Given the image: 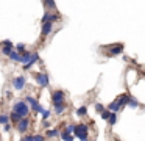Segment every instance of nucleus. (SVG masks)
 <instances>
[{
    "mask_svg": "<svg viewBox=\"0 0 145 141\" xmlns=\"http://www.w3.org/2000/svg\"><path fill=\"white\" fill-rule=\"evenodd\" d=\"M129 97H131V94L129 93H122L119 97L116 99V102L119 103V108H120V111H122L125 107H128V102H129Z\"/></svg>",
    "mask_w": 145,
    "mask_h": 141,
    "instance_id": "1a4fd4ad",
    "label": "nucleus"
},
{
    "mask_svg": "<svg viewBox=\"0 0 145 141\" xmlns=\"http://www.w3.org/2000/svg\"><path fill=\"white\" fill-rule=\"evenodd\" d=\"M109 116H111V111H109V110H103V111H101L100 113V118L101 119H103V121H108V119H109Z\"/></svg>",
    "mask_w": 145,
    "mask_h": 141,
    "instance_id": "bb28decb",
    "label": "nucleus"
},
{
    "mask_svg": "<svg viewBox=\"0 0 145 141\" xmlns=\"http://www.w3.org/2000/svg\"><path fill=\"white\" fill-rule=\"evenodd\" d=\"M50 100H52V107L56 105V103L66 102V91H63V89H55V91H52Z\"/></svg>",
    "mask_w": 145,
    "mask_h": 141,
    "instance_id": "423d86ee",
    "label": "nucleus"
},
{
    "mask_svg": "<svg viewBox=\"0 0 145 141\" xmlns=\"http://www.w3.org/2000/svg\"><path fill=\"white\" fill-rule=\"evenodd\" d=\"M58 21H61L59 13L58 11H47V9H45L44 16H42V19H41L42 24H45V22H52V24H55V22H58Z\"/></svg>",
    "mask_w": 145,
    "mask_h": 141,
    "instance_id": "0eeeda50",
    "label": "nucleus"
},
{
    "mask_svg": "<svg viewBox=\"0 0 145 141\" xmlns=\"http://www.w3.org/2000/svg\"><path fill=\"white\" fill-rule=\"evenodd\" d=\"M67 108H69V105H67V102L56 103V105H53V113H55L56 116H61V115H64V113L67 111Z\"/></svg>",
    "mask_w": 145,
    "mask_h": 141,
    "instance_id": "9b49d317",
    "label": "nucleus"
},
{
    "mask_svg": "<svg viewBox=\"0 0 145 141\" xmlns=\"http://www.w3.org/2000/svg\"><path fill=\"white\" fill-rule=\"evenodd\" d=\"M11 85H13V88L16 91H22L25 89L27 86V77L25 75H19V77H14L13 80H11Z\"/></svg>",
    "mask_w": 145,
    "mask_h": 141,
    "instance_id": "6e6552de",
    "label": "nucleus"
},
{
    "mask_svg": "<svg viewBox=\"0 0 145 141\" xmlns=\"http://www.w3.org/2000/svg\"><path fill=\"white\" fill-rule=\"evenodd\" d=\"M2 47H13V49H14V44H13V41L5 39V41H2Z\"/></svg>",
    "mask_w": 145,
    "mask_h": 141,
    "instance_id": "7c9ffc66",
    "label": "nucleus"
},
{
    "mask_svg": "<svg viewBox=\"0 0 145 141\" xmlns=\"http://www.w3.org/2000/svg\"><path fill=\"white\" fill-rule=\"evenodd\" d=\"M39 61V52H33V55H31V60H30L28 63H25V64H24V71H30V69H31V66L35 64V63H38Z\"/></svg>",
    "mask_w": 145,
    "mask_h": 141,
    "instance_id": "4468645a",
    "label": "nucleus"
},
{
    "mask_svg": "<svg viewBox=\"0 0 145 141\" xmlns=\"http://www.w3.org/2000/svg\"><path fill=\"white\" fill-rule=\"evenodd\" d=\"M24 100L28 103L30 110L36 113V110H38V105H39V100L36 99V97H33V96H25V99H24Z\"/></svg>",
    "mask_w": 145,
    "mask_h": 141,
    "instance_id": "ddd939ff",
    "label": "nucleus"
},
{
    "mask_svg": "<svg viewBox=\"0 0 145 141\" xmlns=\"http://www.w3.org/2000/svg\"><path fill=\"white\" fill-rule=\"evenodd\" d=\"M103 49H106V56H117V55H122L123 53V49H125V46H123L122 42H112L109 44V46H105Z\"/></svg>",
    "mask_w": 145,
    "mask_h": 141,
    "instance_id": "20e7f679",
    "label": "nucleus"
},
{
    "mask_svg": "<svg viewBox=\"0 0 145 141\" xmlns=\"http://www.w3.org/2000/svg\"><path fill=\"white\" fill-rule=\"evenodd\" d=\"M128 107L129 108H139V107H140V102H139L137 99H136V97H129V102H128Z\"/></svg>",
    "mask_w": 145,
    "mask_h": 141,
    "instance_id": "4be33fe9",
    "label": "nucleus"
},
{
    "mask_svg": "<svg viewBox=\"0 0 145 141\" xmlns=\"http://www.w3.org/2000/svg\"><path fill=\"white\" fill-rule=\"evenodd\" d=\"M33 78H35L36 83H38L41 88H48V86H50V77H48V74L45 71L33 72Z\"/></svg>",
    "mask_w": 145,
    "mask_h": 141,
    "instance_id": "7ed1b4c3",
    "label": "nucleus"
},
{
    "mask_svg": "<svg viewBox=\"0 0 145 141\" xmlns=\"http://www.w3.org/2000/svg\"><path fill=\"white\" fill-rule=\"evenodd\" d=\"M13 91H11V89H7V91H5V97H7V99L8 100H11V99H13Z\"/></svg>",
    "mask_w": 145,
    "mask_h": 141,
    "instance_id": "c9c22d12",
    "label": "nucleus"
},
{
    "mask_svg": "<svg viewBox=\"0 0 145 141\" xmlns=\"http://www.w3.org/2000/svg\"><path fill=\"white\" fill-rule=\"evenodd\" d=\"M117 119H119V113H111V116H109V119H108V124L112 127V125H116L117 124Z\"/></svg>",
    "mask_w": 145,
    "mask_h": 141,
    "instance_id": "412c9836",
    "label": "nucleus"
},
{
    "mask_svg": "<svg viewBox=\"0 0 145 141\" xmlns=\"http://www.w3.org/2000/svg\"><path fill=\"white\" fill-rule=\"evenodd\" d=\"M13 47H2V50H0V52H2V55H5V56H10V53L13 52Z\"/></svg>",
    "mask_w": 145,
    "mask_h": 141,
    "instance_id": "cd10ccee",
    "label": "nucleus"
},
{
    "mask_svg": "<svg viewBox=\"0 0 145 141\" xmlns=\"http://www.w3.org/2000/svg\"><path fill=\"white\" fill-rule=\"evenodd\" d=\"M94 108H95V111H97V113H101L103 110H106V107H105L103 103H100V102H95L94 103Z\"/></svg>",
    "mask_w": 145,
    "mask_h": 141,
    "instance_id": "a878e982",
    "label": "nucleus"
},
{
    "mask_svg": "<svg viewBox=\"0 0 145 141\" xmlns=\"http://www.w3.org/2000/svg\"><path fill=\"white\" fill-rule=\"evenodd\" d=\"M52 31H53V24H52V22H45V24H42V30H41L42 39H45L47 36H50Z\"/></svg>",
    "mask_w": 145,
    "mask_h": 141,
    "instance_id": "f8f14e48",
    "label": "nucleus"
},
{
    "mask_svg": "<svg viewBox=\"0 0 145 141\" xmlns=\"http://www.w3.org/2000/svg\"><path fill=\"white\" fill-rule=\"evenodd\" d=\"M108 110H109L111 113H120V108H119V103L116 102V100H112V102L109 103V105L106 107Z\"/></svg>",
    "mask_w": 145,
    "mask_h": 141,
    "instance_id": "6ab92c4d",
    "label": "nucleus"
},
{
    "mask_svg": "<svg viewBox=\"0 0 145 141\" xmlns=\"http://www.w3.org/2000/svg\"><path fill=\"white\" fill-rule=\"evenodd\" d=\"M75 115L78 116V118H86V116H88V105L78 107V108H76V111H75Z\"/></svg>",
    "mask_w": 145,
    "mask_h": 141,
    "instance_id": "dca6fc26",
    "label": "nucleus"
},
{
    "mask_svg": "<svg viewBox=\"0 0 145 141\" xmlns=\"http://www.w3.org/2000/svg\"><path fill=\"white\" fill-rule=\"evenodd\" d=\"M10 122V115H7V113H0V127L5 124H8Z\"/></svg>",
    "mask_w": 145,
    "mask_h": 141,
    "instance_id": "b1692460",
    "label": "nucleus"
},
{
    "mask_svg": "<svg viewBox=\"0 0 145 141\" xmlns=\"http://www.w3.org/2000/svg\"><path fill=\"white\" fill-rule=\"evenodd\" d=\"M73 128H75V124H67L66 127L63 128V130H66V132H69V133L73 135Z\"/></svg>",
    "mask_w": 145,
    "mask_h": 141,
    "instance_id": "2f4dec72",
    "label": "nucleus"
},
{
    "mask_svg": "<svg viewBox=\"0 0 145 141\" xmlns=\"http://www.w3.org/2000/svg\"><path fill=\"white\" fill-rule=\"evenodd\" d=\"M8 58L11 60V61H16V63H20V53L16 52V50H13V52L10 53V56Z\"/></svg>",
    "mask_w": 145,
    "mask_h": 141,
    "instance_id": "5701e85b",
    "label": "nucleus"
},
{
    "mask_svg": "<svg viewBox=\"0 0 145 141\" xmlns=\"http://www.w3.org/2000/svg\"><path fill=\"white\" fill-rule=\"evenodd\" d=\"M14 50H16V52H19V53H24L27 50V47H25V44L20 42V44H17V46L14 47Z\"/></svg>",
    "mask_w": 145,
    "mask_h": 141,
    "instance_id": "c756f323",
    "label": "nucleus"
},
{
    "mask_svg": "<svg viewBox=\"0 0 145 141\" xmlns=\"http://www.w3.org/2000/svg\"><path fill=\"white\" fill-rule=\"evenodd\" d=\"M91 141H97V140H91Z\"/></svg>",
    "mask_w": 145,
    "mask_h": 141,
    "instance_id": "4c0bfd02",
    "label": "nucleus"
},
{
    "mask_svg": "<svg viewBox=\"0 0 145 141\" xmlns=\"http://www.w3.org/2000/svg\"><path fill=\"white\" fill-rule=\"evenodd\" d=\"M30 127H31V119H30V118H22V119H20V121L16 124V130L19 132L20 135L28 133Z\"/></svg>",
    "mask_w": 145,
    "mask_h": 141,
    "instance_id": "39448f33",
    "label": "nucleus"
},
{
    "mask_svg": "<svg viewBox=\"0 0 145 141\" xmlns=\"http://www.w3.org/2000/svg\"><path fill=\"white\" fill-rule=\"evenodd\" d=\"M11 111L17 113L20 118H30V113H31V110H30L28 103H27L25 100L20 99V100H16V102L11 105Z\"/></svg>",
    "mask_w": 145,
    "mask_h": 141,
    "instance_id": "f257e3e1",
    "label": "nucleus"
},
{
    "mask_svg": "<svg viewBox=\"0 0 145 141\" xmlns=\"http://www.w3.org/2000/svg\"><path fill=\"white\" fill-rule=\"evenodd\" d=\"M20 119H22V118H20V116L17 115V113H14V111H11V113H10V122H11L13 125H16L17 122L20 121Z\"/></svg>",
    "mask_w": 145,
    "mask_h": 141,
    "instance_id": "aec40b11",
    "label": "nucleus"
},
{
    "mask_svg": "<svg viewBox=\"0 0 145 141\" xmlns=\"http://www.w3.org/2000/svg\"><path fill=\"white\" fill-rule=\"evenodd\" d=\"M42 5L47 11H56V2L55 0H42Z\"/></svg>",
    "mask_w": 145,
    "mask_h": 141,
    "instance_id": "2eb2a0df",
    "label": "nucleus"
},
{
    "mask_svg": "<svg viewBox=\"0 0 145 141\" xmlns=\"http://www.w3.org/2000/svg\"><path fill=\"white\" fill-rule=\"evenodd\" d=\"M42 128H45V130H48V128H50V119L42 121Z\"/></svg>",
    "mask_w": 145,
    "mask_h": 141,
    "instance_id": "f704fd0d",
    "label": "nucleus"
},
{
    "mask_svg": "<svg viewBox=\"0 0 145 141\" xmlns=\"http://www.w3.org/2000/svg\"><path fill=\"white\" fill-rule=\"evenodd\" d=\"M31 55H33V52H30V50H25L24 53H20V63H22V64L28 63L30 60H31Z\"/></svg>",
    "mask_w": 145,
    "mask_h": 141,
    "instance_id": "a211bd4d",
    "label": "nucleus"
},
{
    "mask_svg": "<svg viewBox=\"0 0 145 141\" xmlns=\"http://www.w3.org/2000/svg\"><path fill=\"white\" fill-rule=\"evenodd\" d=\"M20 141H33V135H30V133H25L22 138H20Z\"/></svg>",
    "mask_w": 145,
    "mask_h": 141,
    "instance_id": "72a5a7b5",
    "label": "nucleus"
},
{
    "mask_svg": "<svg viewBox=\"0 0 145 141\" xmlns=\"http://www.w3.org/2000/svg\"><path fill=\"white\" fill-rule=\"evenodd\" d=\"M33 141H47V138H45L42 133H35L33 135Z\"/></svg>",
    "mask_w": 145,
    "mask_h": 141,
    "instance_id": "c85d7f7f",
    "label": "nucleus"
},
{
    "mask_svg": "<svg viewBox=\"0 0 145 141\" xmlns=\"http://www.w3.org/2000/svg\"><path fill=\"white\" fill-rule=\"evenodd\" d=\"M50 118H52V110L45 108V110H44V113L41 115V119H42V121H45V119H50Z\"/></svg>",
    "mask_w": 145,
    "mask_h": 141,
    "instance_id": "393cba45",
    "label": "nucleus"
},
{
    "mask_svg": "<svg viewBox=\"0 0 145 141\" xmlns=\"http://www.w3.org/2000/svg\"><path fill=\"white\" fill-rule=\"evenodd\" d=\"M73 136L78 138L80 141H91V136H89V124H86V122H78V124H75Z\"/></svg>",
    "mask_w": 145,
    "mask_h": 141,
    "instance_id": "f03ea898",
    "label": "nucleus"
},
{
    "mask_svg": "<svg viewBox=\"0 0 145 141\" xmlns=\"http://www.w3.org/2000/svg\"><path fill=\"white\" fill-rule=\"evenodd\" d=\"M59 138L63 141H75V136H73L72 133H69V132H66V130H61Z\"/></svg>",
    "mask_w": 145,
    "mask_h": 141,
    "instance_id": "f3484780",
    "label": "nucleus"
},
{
    "mask_svg": "<svg viewBox=\"0 0 145 141\" xmlns=\"http://www.w3.org/2000/svg\"><path fill=\"white\" fill-rule=\"evenodd\" d=\"M59 133H61V127H50L48 130H45L44 136L47 140H55V138H59Z\"/></svg>",
    "mask_w": 145,
    "mask_h": 141,
    "instance_id": "9d476101",
    "label": "nucleus"
},
{
    "mask_svg": "<svg viewBox=\"0 0 145 141\" xmlns=\"http://www.w3.org/2000/svg\"><path fill=\"white\" fill-rule=\"evenodd\" d=\"M44 110H45V108L41 105V103H39V105H38V110H36V113H38V115H42V113H44Z\"/></svg>",
    "mask_w": 145,
    "mask_h": 141,
    "instance_id": "e433bc0d",
    "label": "nucleus"
},
{
    "mask_svg": "<svg viewBox=\"0 0 145 141\" xmlns=\"http://www.w3.org/2000/svg\"><path fill=\"white\" fill-rule=\"evenodd\" d=\"M2 127H3V132H5V133H10L11 128H13V124H11V122H8V124L2 125Z\"/></svg>",
    "mask_w": 145,
    "mask_h": 141,
    "instance_id": "473e14b6",
    "label": "nucleus"
}]
</instances>
